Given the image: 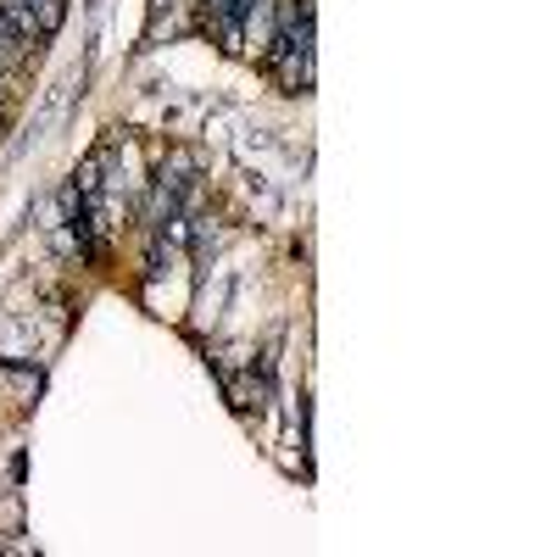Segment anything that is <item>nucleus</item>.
<instances>
[{"mask_svg": "<svg viewBox=\"0 0 557 557\" xmlns=\"http://www.w3.org/2000/svg\"><path fill=\"white\" fill-rule=\"evenodd\" d=\"M0 391H17L23 401H34V396H39V374H34V368H12V362H0Z\"/></svg>", "mask_w": 557, "mask_h": 557, "instance_id": "1", "label": "nucleus"}, {"mask_svg": "<svg viewBox=\"0 0 557 557\" xmlns=\"http://www.w3.org/2000/svg\"><path fill=\"white\" fill-rule=\"evenodd\" d=\"M0 45H7V51H17V57H28V45H23V34L12 28V17L0 12Z\"/></svg>", "mask_w": 557, "mask_h": 557, "instance_id": "2", "label": "nucleus"}, {"mask_svg": "<svg viewBox=\"0 0 557 557\" xmlns=\"http://www.w3.org/2000/svg\"><path fill=\"white\" fill-rule=\"evenodd\" d=\"M17 62H23V57H17V51H7V45H0V67H17Z\"/></svg>", "mask_w": 557, "mask_h": 557, "instance_id": "3", "label": "nucleus"}, {"mask_svg": "<svg viewBox=\"0 0 557 557\" xmlns=\"http://www.w3.org/2000/svg\"><path fill=\"white\" fill-rule=\"evenodd\" d=\"M0 134H7V101H0Z\"/></svg>", "mask_w": 557, "mask_h": 557, "instance_id": "4", "label": "nucleus"}]
</instances>
